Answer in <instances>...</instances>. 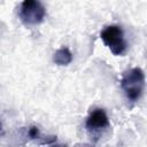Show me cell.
I'll use <instances>...</instances> for the list:
<instances>
[{
    "label": "cell",
    "instance_id": "6da1fadb",
    "mask_svg": "<svg viewBox=\"0 0 147 147\" xmlns=\"http://www.w3.org/2000/svg\"><path fill=\"white\" fill-rule=\"evenodd\" d=\"M121 86L130 102H137L145 90V74L141 68H132L123 72Z\"/></svg>",
    "mask_w": 147,
    "mask_h": 147
},
{
    "label": "cell",
    "instance_id": "7a4b0ae2",
    "mask_svg": "<svg viewBox=\"0 0 147 147\" xmlns=\"http://www.w3.org/2000/svg\"><path fill=\"white\" fill-rule=\"evenodd\" d=\"M100 37L114 55H122L126 51V41L121 26L108 25L101 31Z\"/></svg>",
    "mask_w": 147,
    "mask_h": 147
},
{
    "label": "cell",
    "instance_id": "3957f363",
    "mask_svg": "<svg viewBox=\"0 0 147 147\" xmlns=\"http://www.w3.org/2000/svg\"><path fill=\"white\" fill-rule=\"evenodd\" d=\"M46 15V9L40 1L37 0H25L21 3L18 16L24 24L36 25L44 21Z\"/></svg>",
    "mask_w": 147,
    "mask_h": 147
},
{
    "label": "cell",
    "instance_id": "277c9868",
    "mask_svg": "<svg viewBox=\"0 0 147 147\" xmlns=\"http://www.w3.org/2000/svg\"><path fill=\"white\" fill-rule=\"evenodd\" d=\"M85 126L88 132H100L101 130H105L109 126V118L106 114V111L101 108H96L86 118Z\"/></svg>",
    "mask_w": 147,
    "mask_h": 147
},
{
    "label": "cell",
    "instance_id": "5b68a950",
    "mask_svg": "<svg viewBox=\"0 0 147 147\" xmlns=\"http://www.w3.org/2000/svg\"><path fill=\"white\" fill-rule=\"evenodd\" d=\"M72 61V54L68 47L59 48L53 55V62L57 65H68Z\"/></svg>",
    "mask_w": 147,
    "mask_h": 147
},
{
    "label": "cell",
    "instance_id": "8992f818",
    "mask_svg": "<svg viewBox=\"0 0 147 147\" xmlns=\"http://www.w3.org/2000/svg\"><path fill=\"white\" fill-rule=\"evenodd\" d=\"M51 147H68V146H65V145H61V144H52V146Z\"/></svg>",
    "mask_w": 147,
    "mask_h": 147
},
{
    "label": "cell",
    "instance_id": "52a82bcc",
    "mask_svg": "<svg viewBox=\"0 0 147 147\" xmlns=\"http://www.w3.org/2000/svg\"><path fill=\"white\" fill-rule=\"evenodd\" d=\"M1 129H2V127H1V123H0V132H1Z\"/></svg>",
    "mask_w": 147,
    "mask_h": 147
}]
</instances>
